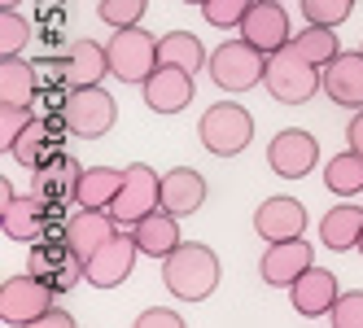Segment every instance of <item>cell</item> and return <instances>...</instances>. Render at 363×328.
<instances>
[{
    "instance_id": "cell-1",
    "label": "cell",
    "mask_w": 363,
    "mask_h": 328,
    "mask_svg": "<svg viewBox=\"0 0 363 328\" xmlns=\"http://www.w3.org/2000/svg\"><path fill=\"white\" fill-rule=\"evenodd\" d=\"M219 276H223L219 254L201 241H179L162 259V285L179 302H206L219 289Z\"/></svg>"
},
{
    "instance_id": "cell-2",
    "label": "cell",
    "mask_w": 363,
    "mask_h": 328,
    "mask_svg": "<svg viewBox=\"0 0 363 328\" xmlns=\"http://www.w3.org/2000/svg\"><path fill=\"white\" fill-rule=\"evenodd\" d=\"M263 88L280 101V106H306V101L324 88V70L315 62H306L294 44H284L276 53H267Z\"/></svg>"
},
{
    "instance_id": "cell-3",
    "label": "cell",
    "mask_w": 363,
    "mask_h": 328,
    "mask_svg": "<svg viewBox=\"0 0 363 328\" xmlns=\"http://www.w3.org/2000/svg\"><path fill=\"white\" fill-rule=\"evenodd\" d=\"M57 114L66 123V136H74V140H101L106 132H114V123H118V101L101 84L66 88Z\"/></svg>"
},
{
    "instance_id": "cell-4",
    "label": "cell",
    "mask_w": 363,
    "mask_h": 328,
    "mask_svg": "<svg viewBox=\"0 0 363 328\" xmlns=\"http://www.w3.org/2000/svg\"><path fill=\"white\" fill-rule=\"evenodd\" d=\"M206 70H211V84H215L219 92L241 96V92H250V88L263 84L267 53H263V48H254V44L241 35V40L219 44L215 53H211V62H206Z\"/></svg>"
},
{
    "instance_id": "cell-5",
    "label": "cell",
    "mask_w": 363,
    "mask_h": 328,
    "mask_svg": "<svg viewBox=\"0 0 363 328\" xmlns=\"http://www.w3.org/2000/svg\"><path fill=\"white\" fill-rule=\"evenodd\" d=\"M197 136L206 145V154L237 158L241 149H250V140H254V114L245 106H237V101H215V106L201 114Z\"/></svg>"
},
{
    "instance_id": "cell-6",
    "label": "cell",
    "mask_w": 363,
    "mask_h": 328,
    "mask_svg": "<svg viewBox=\"0 0 363 328\" xmlns=\"http://www.w3.org/2000/svg\"><path fill=\"white\" fill-rule=\"evenodd\" d=\"M106 48H110V74L118 84H145L158 70V40L145 27H118Z\"/></svg>"
},
{
    "instance_id": "cell-7",
    "label": "cell",
    "mask_w": 363,
    "mask_h": 328,
    "mask_svg": "<svg viewBox=\"0 0 363 328\" xmlns=\"http://www.w3.org/2000/svg\"><path fill=\"white\" fill-rule=\"evenodd\" d=\"M158 206H162V175L153 166H145V162L123 166V188L110 201V215L118 219V228H132V223H140Z\"/></svg>"
},
{
    "instance_id": "cell-8",
    "label": "cell",
    "mask_w": 363,
    "mask_h": 328,
    "mask_svg": "<svg viewBox=\"0 0 363 328\" xmlns=\"http://www.w3.org/2000/svg\"><path fill=\"white\" fill-rule=\"evenodd\" d=\"M48 74L62 88H88L110 74V48L96 40H74L62 57H48Z\"/></svg>"
},
{
    "instance_id": "cell-9",
    "label": "cell",
    "mask_w": 363,
    "mask_h": 328,
    "mask_svg": "<svg viewBox=\"0 0 363 328\" xmlns=\"http://www.w3.org/2000/svg\"><path fill=\"white\" fill-rule=\"evenodd\" d=\"M27 271H35L40 281H48L57 293H66V289H74L84 281V259L70 249L66 237H40V241H31Z\"/></svg>"
},
{
    "instance_id": "cell-10",
    "label": "cell",
    "mask_w": 363,
    "mask_h": 328,
    "mask_svg": "<svg viewBox=\"0 0 363 328\" xmlns=\"http://www.w3.org/2000/svg\"><path fill=\"white\" fill-rule=\"evenodd\" d=\"M53 298H57V289L48 281H40L35 271L13 276V281L0 285V319L5 324H35L48 307H53Z\"/></svg>"
},
{
    "instance_id": "cell-11",
    "label": "cell",
    "mask_w": 363,
    "mask_h": 328,
    "mask_svg": "<svg viewBox=\"0 0 363 328\" xmlns=\"http://www.w3.org/2000/svg\"><path fill=\"white\" fill-rule=\"evenodd\" d=\"M267 166L280 180H302V175H311L320 166V140L302 128H284L267 145Z\"/></svg>"
},
{
    "instance_id": "cell-12",
    "label": "cell",
    "mask_w": 363,
    "mask_h": 328,
    "mask_svg": "<svg viewBox=\"0 0 363 328\" xmlns=\"http://www.w3.org/2000/svg\"><path fill=\"white\" fill-rule=\"evenodd\" d=\"M193 96H197V88H193V70H184V66H167V62H158V70H153L149 79L140 84V101H145L153 114H179V110L193 106Z\"/></svg>"
},
{
    "instance_id": "cell-13",
    "label": "cell",
    "mask_w": 363,
    "mask_h": 328,
    "mask_svg": "<svg viewBox=\"0 0 363 328\" xmlns=\"http://www.w3.org/2000/svg\"><path fill=\"white\" fill-rule=\"evenodd\" d=\"M136 254H140L136 237H132V232H114V237L84 263V281H88L92 289H114V285H123L127 276H132Z\"/></svg>"
},
{
    "instance_id": "cell-14",
    "label": "cell",
    "mask_w": 363,
    "mask_h": 328,
    "mask_svg": "<svg viewBox=\"0 0 363 328\" xmlns=\"http://www.w3.org/2000/svg\"><path fill=\"white\" fill-rule=\"evenodd\" d=\"M311 263H315V245L311 241H302V237L267 241V254L258 259V276H263V285H272V289H289Z\"/></svg>"
},
{
    "instance_id": "cell-15",
    "label": "cell",
    "mask_w": 363,
    "mask_h": 328,
    "mask_svg": "<svg viewBox=\"0 0 363 328\" xmlns=\"http://www.w3.org/2000/svg\"><path fill=\"white\" fill-rule=\"evenodd\" d=\"M114 232H118V219L110 215V206H79V210L62 223V237L70 241V249H74L84 263H88Z\"/></svg>"
},
{
    "instance_id": "cell-16",
    "label": "cell",
    "mask_w": 363,
    "mask_h": 328,
    "mask_svg": "<svg viewBox=\"0 0 363 328\" xmlns=\"http://www.w3.org/2000/svg\"><path fill=\"white\" fill-rule=\"evenodd\" d=\"M254 48H263V53H276L284 48L294 35H289V13H284V0H254V9L245 13V22L237 27Z\"/></svg>"
},
{
    "instance_id": "cell-17",
    "label": "cell",
    "mask_w": 363,
    "mask_h": 328,
    "mask_svg": "<svg viewBox=\"0 0 363 328\" xmlns=\"http://www.w3.org/2000/svg\"><path fill=\"white\" fill-rule=\"evenodd\" d=\"M289 298H294V311H298V315L324 319V315L333 311V302L342 298V289H337V276H333V271H324V267L311 263L298 281L289 285Z\"/></svg>"
},
{
    "instance_id": "cell-18",
    "label": "cell",
    "mask_w": 363,
    "mask_h": 328,
    "mask_svg": "<svg viewBox=\"0 0 363 328\" xmlns=\"http://www.w3.org/2000/svg\"><path fill=\"white\" fill-rule=\"evenodd\" d=\"M324 96L333 101V106L363 110V48H354V53H337L324 66Z\"/></svg>"
},
{
    "instance_id": "cell-19",
    "label": "cell",
    "mask_w": 363,
    "mask_h": 328,
    "mask_svg": "<svg viewBox=\"0 0 363 328\" xmlns=\"http://www.w3.org/2000/svg\"><path fill=\"white\" fill-rule=\"evenodd\" d=\"M302 228H306V206L298 197H267V201H258L254 232L263 241H289V237H302Z\"/></svg>"
},
{
    "instance_id": "cell-20",
    "label": "cell",
    "mask_w": 363,
    "mask_h": 328,
    "mask_svg": "<svg viewBox=\"0 0 363 328\" xmlns=\"http://www.w3.org/2000/svg\"><path fill=\"white\" fill-rule=\"evenodd\" d=\"M66 132V123H62V114L57 118H31L27 128H22V136L13 140V162L18 166H27V171H40L53 154H62L57 149V136Z\"/></svg>"
},
{
    "instance_id": "cell-21",
    "label": "cell",
    "mask_w": 363,
    "mask_h": 328,
    "mask_svg": "<svg viewBox=\"0 0 363 328\" xmlns=\"http://www.w3.org/2000/svg\"><path fill=\"white\" fill-rule=\"evenodd\" d=\"M79 166H74L66 154H53L40 171H31V193L44 197L48 206H66V201H74V188H79Z\"/></svg>"
},
{
    "instance_id": "cell-22",
    "label": "cell",
    "mask_w": 363,
    "mask_h": 328,
    "mask_svg": "<svg viewBox=\"0 0 363 328\" xmlns=\"http://www.w3.org/2000/svg\"><path fill=\"white\" fill-rule=\"evenodd\" d=\"M48 201L44 197H35V193H27V197H9L5 201V237L9 241H40V237H48Z\"/></svg>"
},
{
    "instance_id": "cell-23",
    "label": "cell",
    "mask_w": 363,
    "mask_h": 328,
    "mask_svg": "<svg viewBox=\"0 0 363 328\" xmlns=\"http://www.w3.org/2000/svg\"><path fill=\"white\" fill-rule=\"evenodd\" d=\"M127 232L136 237L140 254H149V259H167L171 249L184 241V237H179V215H171L167 206H158L153 215H145V219H140V223H132Z\"/></svg>"
},
{
    "instance_id": "cell-24",
    "label": "cell",
    "mask_w": 363,
    "mask_h": 328,
    "mask_svg": "<svg viewBox=\"0 0 363 328\" xmlns=\"http://www.w3.org/2000/svg\"><path fill=\"white\" fill-rule=\"evenodd\" d=\"M201 201H206V180L193 171V166H175L162 175V206L179 219H189L201 210Z\"/></svg>"
},
{
    "instance_id": "cell-25",
    "label": "cell",
    "mask_w": 363,
    "mask_h": 328,
    "mask_svg": "<svg viewBox=\"0 0 363 328\" xmlns=\"http://www.w3.org/2000/svg\"><path fill=\"white\" fill-rule=\"evenodd\" d=\"M359 237H363V206H354V201H337L320 219V241L328 249H337V254L359 249Z\"/></svg>"
},
{
    "instance_id": "cell-26",
    "label": "cell",
    "mask_w": 363,
    "mask_h": 328,
    "mask_svg": "<svg viewBox=\"0 0 363 328\" xmlns=\"http://www.w3.org/2000/svg\"><path fill=\"white\" fill-rule=\"evenodd\" d=\"M40 96V74L27 57H0V101L5 106H35Z\"/></svg>"
},
{
    "instance_id": "cell-27",
    "label": "cell",
    "mask_w": 363,
    "mask_h": 328,
    "mask_svg": "<svg viewBox=\"0 0 363 328\" xmlns=\"http://www.w3.org/2000/svg\"><path fill=\"white\" fill-rule=\"evenodd\" d=\"M324 188L333 197H359L363 193V154L346 149V154H337L324 162Z\"/></svg>"
},
{
    "instance_id": "cell-28",
    "label": "cell",
    "mask_w": 363,
    "mask_h": 328,
    "mask_svg": "<svg viewBox=\"0 0 363 328\" xmlns=\"http://www.w3.org/2000/svg\"><path fill=\"white\" fill-rule=\"evenodd\" d=\"M123 188V171L114 166H84L79 175V188H74V201L79 206H110Z\"/></svg>"
},
{
    "instance_id": "cell-29",
    "label": "cell",
    "mask_w": 363,
    "mask_h": 328,
    "mask_svg": "<svg viewBox=\"0 0 363 328\" xmlns=\"http://www.w3.org/2000/svg\"><path fill=\"white\" fill-rule=\"evenodd\" d=\"M158 62H167V66H184V70L197 74L206 62H211V53L201 48V40H197L193 31H171V35L158 40Z\"/></svg>"
},
{
    "instance_id": "cell-30",
    "label": "cell",
    "mask_w": 363,
    "mask_h": 328,
    "mask_svg": "<svg viewBox=\"0 0 363 328\" xmlns=\"http://www.w3.org/2000/svg\"><path fill=\"white\" fill-rule=\"evenodd\" d=\"M289 44L298 48L306 62H315L320 70H324L337 53H342V44H337V27H306V31H298Z\"/></svg>"
},
{
    "instance_id": "cell-31",
    "label": "cell",
    "mask_w": 363,
    "mask_h": 328,
    "mask_svg": "<svg viewBox=\"0 0 363 328\" xmlns=\"http://www.w3.org/2000/svg\"><path fill=\"white\" fill-rule=\"evenodd\" d=\"M27 40H31V22L13 9H0V57H18Z\"/></svg>"
},
{
    "instance_id": "cell-32",
    "label": "cell",
    "mask_w": 363,
    "mask_h": 328,
    "mask_svg": "<svg viewBox=\"0 0 363 328\" xmlns=\"http://www.w3.org/2000/svg\"><path fill=\"white\" fill-rule=\"evenodd\" d=\"M149 9V0H101L96 5V18L106 22V27H140V18Z\"/></svg>"
},
{
    "instance_id": "cell-33",
    "label": "cell",
    "mask_w": 363,
    "mask_h": 328,
    "mask_svg": "<svg viewBox=\"0 0 363 328\" xmlns=\"http://www.w3.org/2000/svg\"><path fill=\"white\" fill-rule=\"evenodd\" d=\"M350 9H354V0H302V18L311 27H342Z\"/></svg>"
},
{
    "instance_id": "cell-34",
    "label": "cell",
    "mask_w": 363,
    "mask_h": 328,
    "mask_svg": "<svg viewBox=\"0 0 363 328\" xmlns=\"http://www.w3.org/2000/svg\"><path fill=\"white\" fill-rule=\"evenodd\" d=\"M250 9H254V0H206V5H201L206 22H211V27H219V31L241 27Z\"/></svg>"
},
{
    "instance_id": "cell-35",
    "label": "cell",
    "mask_w": 363,
    "mask_h": 328,
    "mask_svg": "<svg viewBox=\"0 0 363 328\" xmlns=\"http://www.w3.org/2000/svg\"><path fill=\"white\" fill-rule=\"evenodd\" d=\"M333 328H363V289H346L328 311Z\"/></svg>"
},
{
    "instance_id": "cell-36",
    "label": "cell",
    "mask_w": 363,
    "mask_h": 328,
    "mask_svg": "<svg viewBox=\"0 0 363 328\" xmlns=\"http://www.w3.org/2000/svg\"><path fill=\"white\" fill-rule=\"evenodd\" d=\"M35 114H31V106H5V101H0V149H13V140L22 136V128H27Z\"/></svg>"
},
{
    "instance_id": "cell-37",
    "label": "cell",
    "mask_w": 363,
    "mask_h": 328,
    "mask_svg": "<svg viewBox=\"0 0 363 328\" xmlns=\"http://www.w3.org/2000/svg\"><path fill=\"white\" fill-rule=\"evenodd\" d=\"M136 328H184V315H175V311H145V315H136Z\"/></svg>"
},
{
    "instance_id": "cell-38",
    "label": "cell",
    "mask_w": 363,
    "mask_h": 328,
    "mask_svg": "<svg viewBox=\"0 0 363 328\" xmlns=\"http://www.w3.org/2000/svg\"><path fill=\"white\" fill-rule=\"evenodd\" d=\"M346 145L354 149V154H363V110H354L350 123H346Z\"/></svg>"
},
{
    "instance_id": "cell-39",
    "label": "cell",
    "mask_w": 363,
    "mask_h": 328,
    "mask_svg": "<svg viewBox=\"0 0 363 328\" xmlns=\"http://www.w3.org/2000/svg\"><path fill=\"white\" fill-rule=\"evenodd\" d=\"M35 324H40V328H70L74 319H70L66 311H57V307H48V311H44V315L35 319Z\"/></svg>"
},
{
    "instance_id": "cell-40",
    "label": "cell",
    "mask_w": 363,
    "mask_h": 328,
    "mask_svg": "<svg viewBox=\"0 0 363 328\" xmlns=\"http://www.w3.org/2000/svg\"><path fill=\"white\" fill-rule=\"evenodd\" d=\"M13 5H22V0H0V9H13Z\"/></svg>"
},
{
    "instance_id": "cell-41",
    "label": "cell",
    "mask_w": 363,
    "mask_h": 328,
    "mask_svg": "<svg viewBox=\"0 0 363 328\" xmlns=\"http://www.w3.org/2000/svg\"><path fill=\"white\" fill-rule=\"evenodd\" d=\"M184 5H206V0H184Z\"/></svg>"
},
{
    "instance_id": "cell-42",
    "label": "cell",
    "mask_w": 363,
    "mask_h": 328,
    "mask_svg": "<svg viewBox=\"0 0 363 328\" xmlns=\"http://www.w3.org/2000/svg\"><path fill=\"white\" fill-rule=\"evenodd\" d=\"M359 254H363V237H359Z\"/></svg>"
},
{
    "instance_id": "cell-43",
    "label": "cell",
    "mask_w": 363,
    "mask_h": 328,
    "mask_svg": "<svg viewBox=\"0 0 363 328\" xmlns=\"http://www.w3.org/2000/svg\"><path fill=\"white\" fill-rule=\"evenodd\" d=\"M359 48H363V44H359Z\"/></svg>"
}]
</instances>
